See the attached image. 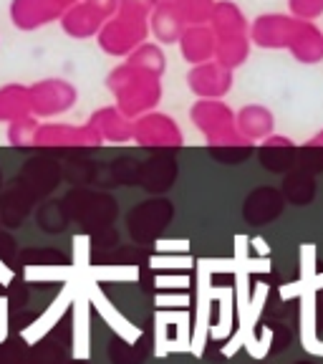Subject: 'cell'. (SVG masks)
<instances>
[{"label": "cell", "mask_w": 323, "mask_h": 364, "mask_svg": "<svg viewBox=\"0 0 323 364\" xmlns=\"http://www.w3.org/2000/svg\"><path fill=\"white\" fill-rule=\"evenodd\" d=\"M170 220V203L167 200H152V203H142L139 208H134L126 218V225H129V235L136 245H149L165 233Z\"/></svg>", "instance_id": "obj_1"}, {"label": "cell", "mask_w": 323, "mask_h": 364, "mask_svg": "<svg viewBox=\"0 0 323 364\" xmlns=\"http://www.w3.org/2000/svg\"><path fill=\"white\" fill-rule=\"evenodd\" d=\"M84 198V205H66L63 210H66L68 218H74L79 220L81 225L86 228H94V230H102V228H109L116 218V208H114V200L109 198Z\"/></svg>", "instance_id": "obj_2"}, {"label": "cell", "mask_w": 323, "mask_h": 364, "mask_svg": "<svg viewBox=\"0 0 323 364\" xmlns=\"http://www.w3.org/2000/svg\"><path fill=\"white\" fill-rule=\"evenodd\" d=\"M283 213V200L275 190H258L245 203V220L250 225H265Z\"/></svg>", "instance_id": "obj_3"}, {"label": "cell", "mask_w": 323, "mask_h": 364, "mask_svg": "<svg viewBox=\"0 0 323 364\" xmlns=\"http://www.w3.org/2000/svg\"><path fill=\"white\" fill-rule=\"evenodd\" d=\"M152 341L147 336H139L136 341H126L121 336H114L109 341V359L114 364H142L149 357Z\"/></svg>", "instance_id": "obj_4"}, {"label": "cell", "mask_w": 323, "mask_h": 364, "mask_svg": "<svg viewBox=\"0 0 323 364\" xmlns=\"http://www.w3.org/2000/svg\"><path fill=\"white\" fill-rule=\"evenodd\" d=\"M66 362V341H61L58 336H45L40 339L35 347L28 349L26 364H63Z\"/></svg>", "instance_id": "obj_5"}, {"label": "cell", "mask_w": 323, "mask_h": 364, "mask_svg": "<svg viewBox=\"0 0 323 364\" xmlns=\"http://www.w3.org/2000/svg\"><path fill=\"white\" fill-rule=\"evenodd\" d=\"M21 266L26 268H63L68 266V258L61 250L53 248H31L21 253Z\"/></svg>", "instance_id": "obj_6"}, {"label": "cell", "mask_w": 323, "mask_h": 364, "mask_svg": "<svg viewBox=\"0 0 323 364\" xmlns=\"http://www.w3.org/2000/svg\"><path fill=\"white\" fill-rule=\"evenodd\" d=\"M66 223H68V215L61 203H48L40 208L38 225L43 228L45 233H61L63 228H66Z\"/></svg>", "instance_id": "obj_7"}, {"label": "cell", "mask_w": 323, "mask_h": 364, "mask_svg": "<svg viewBox=\"0 0 323 364\" xmlns=\"http://www.w3.org/2000/svg\"><path fill=\"white\" fill-rule=\"evenodd\" d=\"M285 195L290 198V203L303 208L313 200V182L308 177H290L288 185H285Z\"/></svg>", "instance_id": "obj_8"}, {"label": "cell", "mask_w": 323, "mask_h": 364, "mask_svg": "<svg viewBox=\"0 0 323 364\" xmlns=\"http://www.w3.org/2000/svg\"><path fill=\"white\" fill-rule=\"evenodd\" d=\"M26 357H28V349L18 336L0 344V364H26Z\"/></svg>", "instance_id": "obj_9"}, {"label": "cell", "mask_w": 323, "mask_h": 364, "mask_svg": "<svg viewBox=\"0 0 323 364\" xmlns=\"http://www.w3.org/2000/svg\"><path fill=\"white\" fill-rule=\"evenodd\" d=\"M0 261L3 263L16 261V240L8 233H0Z\"/></svg>", "instance_id": "obj_10"}, {"label": "cell", "mask_w": 323, "mask_h": 364, "mask_svg": "<svg viewBox=\"0 0 323 364\" xmlns=\"http://www.w3.org/2000/svg\"><path fill=\"white\" fill-rule=\"evenodd\" d=\"M63 364H89V362H63Z\"/></svg>", "instance_id": "obj_11"}, {"label": "cell", "mask_w": 323, "mask_h": 364, "mask_svg": "<svg viewBox=\"0 0 323 364\" xmlns=\"http://www.w3.org/2000/svg\"><path fill=\"white\" fill-rule=\"evenodd\" d=\"M295 364H313V362H295Z\"/></svg>", "instance_id": "obj_12"}]
</instances>
